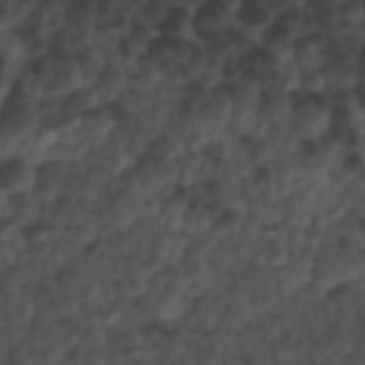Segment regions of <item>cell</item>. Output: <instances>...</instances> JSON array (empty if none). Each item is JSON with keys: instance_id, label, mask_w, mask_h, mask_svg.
<instances>
[{"instance_id": "cell-1", "label": "cell", "mask_w": 365, "mask_h": 365, "mask_svg": "<svg viewBox=\"0 0 365 365\" xmlns=\"http://www.w3.org/2000/svg\"><path fill=\"white\" fill-rule=\"evenodd\" d=\"M237 0H202L191 9V37L200 43H211L225 37L234 29Z\"/></svg>"}, {"instance_id": "cell-2", "label": "cell", "mask_w": 365, "mask_h": 365, "mask_svg": "<svg viewBox=\"0 0 365 365\" xmlns=\"http://www.w3.org/2000/svg\"><path fill=\"white\" fill-rule=\"evenodd\" d=\"M288 114L302 134H319V131H328L331 103L319 88H299L288 100Z\"/></svg>"}, {"instance_id": "cell-4", "label": "cell", "mask_w": 365, "mask_h": 365, "mask_svg": "<svg viewBox=\"0 0 365 365\" xmlns=\"http://www.w3.org/2000/svg\"><path fill=\"white\" fill-rule=\"evenodd\" d=\"M157 34H160V37H180V40H185V37L191 34V9L182 6V3L171 6L168 14L160 20Z\"/></svg>"}, {"instance_id": "cell-5", "label": "cell", "mask_w": 365, "mask_h": 365, "mask_svg": "<svg viewBox=\"0 0 365 365\" xmlns=\"http://www.w3.org/2000/svg\"><path fill=\"white\" fill-rule=\"evenodd\" d=\"M31 182V168L23 163V157H9L3 163V188L6 194H17Z\"/></svg>"}, {"instance_id": "cell-3", "label": "cell", "mask_w": 365, "mask_h": 365, "mask_svg": "<svg viewBox=\"0 0 365 365\" xmlns=\"http://www.w3.org/2000/svg\"><path fill=\"white\" fill-rule=\"evenodd\" d=\"M274 11L268 6V0H237V14H234V29L248 37L251 43H259L265 37V31L274 23Z\"/></svg>"}]
</instances>
